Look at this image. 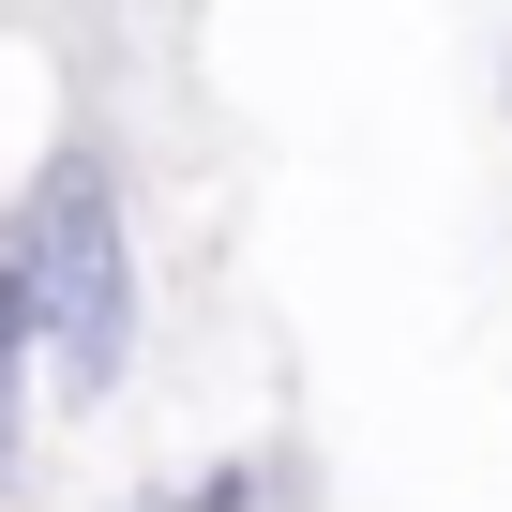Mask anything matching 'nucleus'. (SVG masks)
Segmentation results:
<instances>
[{
  "instance_id": "1",
  "label": "nucleus",
  "mask_w": 512,
  "mask_h": 512,
  "mask_svg": "<svg viewBox=\"0 0 512 512\" xmlns=\"http://www.w3.org/2000/svg\"><path fill=\"white\" fill-rule=\"evenodd\" d=\"M16 256H31V287H46V362H61V392H106L121 347H136V256H121V196H106L91 151L46 166Z\"/></svg>"
}]
</instances>
